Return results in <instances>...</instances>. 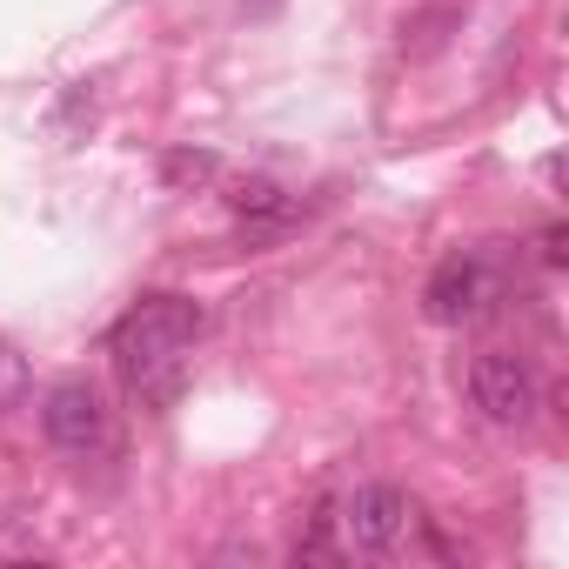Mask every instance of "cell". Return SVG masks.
I'll return each mask as SVG.
<instances>
[{
    "label": "cell",
    "instance_id": "1",
    "mask_svg": "<svg viewBox=\"0 0 569 569\" xmlns=\"http://www.w3.org/2000/svg\"><path fill=\"white\" fill-rule=\"evenodd\" d=\"M201 336V302L188 296H141L121 322H114V369L128 382L134 402L168 409L188 382V349Z\"/></svg>",
    "mask_w": 569,
    "mask_h": 569
},
{
    "label": "cell",
    "instance_id": "5",
    "mask_svg": "<svg viewBox=\"0 0 569 569\" xmlns=\"http://www.w3.org/2000/svg\"><path fill=\"white\" fill-rule=\"evenodd\" d=\"M482 302H489L482 254H442L436 274H429V289H422L429 322H469V316H482Z\"/></svg>",
    "mask_w": 569,
    "mask_h": 569
},
{
    "label": "cell",
    "instance_id": "3",
    "mask_svg": "<svg viewBox=\"0 0 569 569\" xmlns=\"http://www.w3.org/2000/svg\"><path fill=\"white\" fill-rule=\"evenodd\" d=\"M342 529H349L356 549L389 556V549L409 542V529H416V502H409L396 482H369V489H356V496L342 502Z\"/></svg>",
    "mask_w": 569,
    "mask_h": 569
},
{
    "label": "cell",
    "instance_id": "2",
    "mask_svg": "<svg viewBox=\"0 0 569 569\" xmlns=\"http://www.w3.org/2000/svg\"><path fill=\"white\" fill-rule=\"evenodd\" d=\"M469 402H476L496 429H529V416H536L542 389H536V369H529L522 356L489 349V356H476V362H469Z\"/></svg>",
    "mask_w": 569,
    "mask_h": 569
},
{
    "label": "cell",
    "instance_id": "6",
    "mask_svg": "<svg viewBox=\"0 0 569 569\" xmlns=\"http://www.w3.org/2000/svg\"><path fill=\"white\" fill-rule=\"evenodd\" d=\"M214 154H168V181H208Z\"/></svg>",
    "mask_w": 569,
    "mask_h": 569
},
{
    "label": "cell",
    "instance_id": "4",
    "mask_svg": "<svg viewBox=\"0 0 569 569\" xmlns=\"http://www.w3.org/2000/svg\"><path fill=\"white\" fill-rule=\"evenodd\" d=\"M41 429H48L54 449L88 456V449L108 442V409H101V396H94L88 382H61V389H48V402H41Z\"/></svg>",
    "mask_w": 569,
    "mask_h": 569
}]
</instances>
